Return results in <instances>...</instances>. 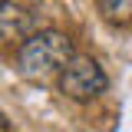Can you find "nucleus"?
Wrapping results in <instances>:
<instances>
[{"label": "nucleus", "mask_w": 132, "mask_h": 132, "mask_svg": "<svg viewBox=\"0 0 132 132\" xmlns=\"http://www.w3.org/2000/svg\"><path fill=\"white\" fill-rule=\"evenodd\" d=\"M0 129H7V116L3 112H0Z\"/></svg>", "instance_id": "39448f33"}, {"label": "nucleus", "mask_w": 132, "mask_h": 132, "mask_svg": "<svg viewBox=\"0 0 132 132\" xmlns=\"http://www.w3.org/2000/svg\"><path fill=\"white\" fill-rule=\"evenodd\" d=\"M109 89V76L106 69L93 60V56H73L66 69L60 73V93L73 102H93Z\"/></svg>", "instance_id": "f03ea898"}, {"label": "nucleus", "mask_w": 132, "mask_h": 132, "mask_svg": "<svg viewBox=\"0 0 132 132\" xmlns=\"http://www.w3.org/2000/svg\"><path fill=\"white\" fill-rule=\"evenodd\" d=\"M40 27L36 13L16 7L10 0H0V50L3 46H23Z\"/></svg>", "instance_id": "7ed1b4c3"}, {"label": "nucleus", "mask_w": 132, "mask_h": 132, "mask_svg": "<svg viewBox=\"0 0 132 132\" xmlns=\"http://www.w3.org/2000/svg\"><path fill=\"white\" fill-rule=\"evenodd\" d=\"M99 13L112 27H129L132 23V0H99Z\"/></svg>", "instance_id": "20e7f679"}, {"label": "nucleus", "mask_w": 132, "mask_h": 132, "mask_svg": "<svg viewBox=\"0 0 132 132\" xmlns=\"http://www.w3.org/2000/svg\"><path fill=\"white\" fill-rule=\"evenodd\" d=\"M73 56H76V46L66 33L36 30L23 46H16V73L23 79L43 82L50 76H60Z\"/></svg>", "instance_id": "f257e3e1"}]
</instances>
